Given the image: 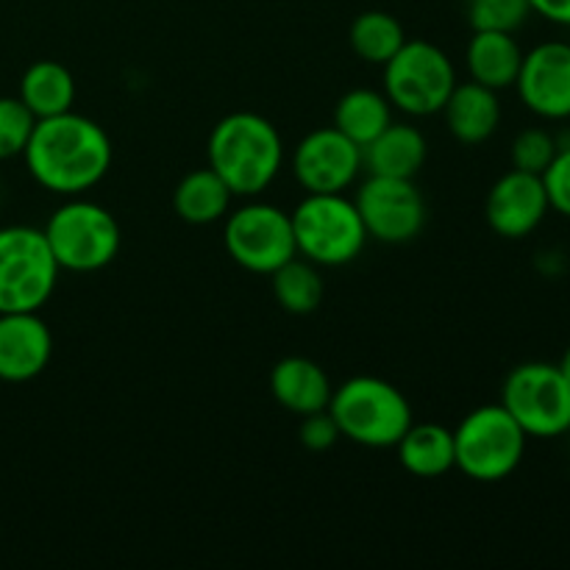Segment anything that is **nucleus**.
Listing matches in <instances>:
<instances>
[{
	"mask_svg": "<svg viewBox=\"0 0 570 570\" xmlns=\"http://www.w3.org/2000/svg\"><path fill=\"white\" fill-rule=\"evenodd\" d=\"M406 473L438 479L454 468V432L440 423H412L395 445Z\"/></svg>",
	"mask_w": 570,
	"mask_h": 570,
	"instance_id": "4be33fe9",
	"label": "nucleus"
},
{
	"mask_svg": "<svg viewBox=\"0 0 570 570\" xmlns=\"http://www.w3.org/2000/svg\"><path fill=\"white\" fill-rule=\"evenodd\" d=\"M527 443V432L504 406H476L454 429V468L473 482H504L523 462Z\"/></svg>",
	"mask_w": 570,
	"mask_h": 570,
	"instance_id": "39448f33",
	"label": "nucleus"
},
{
	"mask_svg": "<svg viewBox=\"0 0 570 570\" xmlns=\"http://www.w3.org/2000/svg\"><path fill=\"white\" fill-rule=\"evenodd\" d=\"M53 354V334L37 312H0V382L37 379Z\"/></svg>",
	"mask_w": 570,
	"mask_h": 570,
	"instance_id": "2eb2a0df",
	"label": "nucleus"
},
{
	"mask_svg": "<svg viewBox=\"0 0 570 570\" xmlns=\"http://www.w3.org/2000/svg\"><path fill=\"white\" fill-rule=\"evenodd\" d=\"M515 89L521 104L543 120L570 117V45L551 39L523 53Z\"/></svg>",
	"mask_w": 570,
	"mask_h": 570,
	"instance_id": "ddd939ff",
	"label": "nucleus"
},
{
	"mask_svg": "<svg viewBox=\"0 0 570 570\" xmlns=\"http://www.w3.org/2000/svg\"><path fill=\"white\" fill-rule=\"evenodd\" d=\"M351 50L367 65H384L406 42L404 26L387 11H362L348 31Z\"/></svg>",
	"mask_w": 570,
	"mask_h": 570,
	"instance_id": "b1692460",
	"label": "nucleus"
},
{
	"mask_svg": "<svg viewBox=\"0 0 570 570\" xmlns=\"http://www.w3.org/2000/svg\"><path fill=\"white\" fill-rule=\"evenodd\" d=\"M289 165L306 193H345L365 170L360 145L334 126L306 134L295 145Z\"/></svg>",
	"mask_w": 570,
	"mask_h": 570,
	"instance_id": "f8f14e48",
	"label": "nucleus"
},
{
	"mask_svg": "<svg viewBox=\"0 0 570 570\" xmlns=\"http://www.w3.org/2000/svg\"><path fill=\"white\" fill-rule=\"evenodd\" d=\"M367 237L384 245L412 243L426 226V200L412 178L371 176L354 198Z\"/></svg>",
	"mask_w": 570,
	"mask_h": 570,
	"instance_id": "9b49d317",
	"label": "nucleus"
},
{
	"mask_svg": "<svg viewBox=\"0 0 570 570\" xmlns=\"http://www.w3.org/2000/svg\"><path fill=\"white\" fill-rule=\"evenodd\" d=\"M37 117L20 98H0V161L22 156Z\"/></svg>",
	"mask_w": 570,
	"mask_h": 570,
	"instance_id": "cd10ccee",
	"label": "nucleus"
},
{
	"mask_svg": "<svg viewBox=\"0 0 570 570\" xmlns=\"http://www.w3.org/2000/svg\"><path fill=\"white\" fill-rule=\"evenodd\" d=\"M529 6L554 26H570V0H529Z\"/></svg>",
	"mask_w": 570,
	"mask_h": 570,
	"instance_id": "7c9ffc66",
	"label": "nucleus"
},
{
	"mask_svg": "<svg viewBox=\"0 0 570 570\" xmlns=\"http://www.w3.org/2000/svg\"><path fill=\"white\" fill-rule=\"evenodd\" d=\"M273 278V295H276L278 306L289 315H309L323 304V278L317 273V265L309 259H289L287 265L271 273Z\"/></svg>",
	"mask_w": 570,
	"mask_h": 570,
	"instance_id": "393cba45",
	"label": "nucleus"
},
{
	"mask_svg": "<svg viewBox=\"0 0 570 570\" xmlns=\"http://www.w3.org/2000/svg\"><path fill=\"white\" fill-rule=\"evenodd\" d=\"M521 61L523 50L510 31H473L465 50L471 81L495 89V92L515 87Z\"/></svg>",
	"mask_w": 570,
	"mask_h": 570,
	"instance_id": "6ab92c4d",
	"label": "nucleus"
},
{
	"mask_svg": "<svg viewBox=\"0 0 570 570\" xmlns=\"http://www.w3.org/2000/svg\"><path fill=\"white\" fill-rule=\"evenodd\" d=\"M501 406L527 438L551 440L570 432V382L560 365L523 362L512 367L501 387Z\"/></svg>",
	"mask_w": 570,
	"mask_h": 570,
	"instance_id": "1a4fd4ad",
	"label": "nucleus"
},
{
	"mask_svg": "<svg viewBox=\"0 0 570 570\" xmlns=\"http://www.w3.org/2000/svg\"><path fill=\"white\" fill-rule=\"evenodd\" d=\"M560 371L566 373V379L570 382V345H568V351L562 354V360H560Z\"/></svg>",
	"mask_w": 570,
	"mask_h": 570,
	"instance_id": "2f4dec72",
	"label": "nucleus"
},
{
	"mask_svg": "<svg viewBox=\"0 0 570 570\" xmlns=\"http://www.w3.org/2000/svg\"><path fill=\"white\" fill-rule=\"evenodd\" d=\"M22 159L39 187L56 195H78L106 178L111 167V139L104 126L70 109L37 120Z\"/></svg>",
	"mask_w": 570,
	"mask_h": 570,
	"instance_id": "f257e3e1",
	"label": "nucleus"
},
{
	"mask_svg": "<svg viewBox=\"0 0 570 570\" xmlns=\"http://www.w3.org/2000/svg\"><path fill=\"white\" fill-rule=\"evenodd\" d=\"M532 14L529 0H468V20L473 31L515 33Z\"/></svg>",
	"mask_w": 570,
	"mask_h": 570,
	"instance_id": "a878e982",
	"label": "nucleus"
},
{
	"mask_svg": "<svg viewBox=\"0 0 570 570\" xmlns=\"http://www.w3.org/2000/svg\"><path fill=\"white\" fill-rule=\"evenodd\" d=\"M557 150H560V145H557L554 134L546 131V128H527L512 142L510 159L515 170L543 176L546 167L554 161Z\"/></svg>",
	"mask_w": 570,
	"mask_h": 570,
	"instance_id": "bb28decb",
	"label": "nucleus"
},
{
	"mask_svg": "<svg viewBox=\"0 0 570 570\" xmlns=\"http://www.w3.org/2000/svg\"><path fill=\"white\" fill-rule=\"evenodd\" d=\"M340 434L365 449H395L412 426V406L395 384L379 376H354L340 384L326 406Z\"/></svg>",
	"mask_w": 570,
	"mask_h": 570,
	"instance_id": "7ed1b4c3",
	"label": "nucleus"
},
{
	"mask_svg": "<svg viewBox=\"0 0 570 570\" xmlns=\"http://www.w3.org/2000/svg\"><path fill=\"white\" fill-rule=\"evenodd\" d=\"M20 100L37 120L65 115L76 104V78L61 61H33L20 78Z\"/></svg>",
	"mask_w": 570,
	"mask_h": 570,
	"instance_id": "412c9836",
	"label": "nucleus"
},
{
	"mask_svg": "<svg viewBox=\"0 0 570 570\" xmlns=\"http://www.w3.org/2000/svg\"><path fill=\"white\" fill-rule=\"evenodd\" d=\"M42 232L61 271H104L120 254V226L115 215L95 200H67L48 217Z\"/></svg>",
	"mask_w": 570,
	"mask_h": 570,
	"instance_id": "423d86ee",
	"label": "nucleus"
},
{
	"mask_svg": "<svg viewBox=\"0 0 570 570\" xmlns=\"http://www.w3.org/2000/svg\"><path fill=\"white\" fill-rule=\"evenodd\" d=\"M289 220L295 248L317 267L351 265L371 239L354 198L345 193H306Z\"/></svg>",
	"mask_w": 570,
	"mask_h": 570,
	"instance_id": "20e7f679",
	"label": "nucleus"
},
{
	"mask_svg": "<svg viewBox=\"0 0 570 570\" xmlns=\"http://www.w3.org/2000/svg\"><path fill=\"white\" fill-rule=\"evenodd\" d=\"M426 137L410 122H390L373 142L362 148V161L371 176L415 178L426 161Z\"/></svg>",
	"mask_w": 570,
	"mask_h": 570,
	"instance_id": "a211bd4d",
	"label": "nucleus"
},
{
	"mask_svg": "<svg viewBox=\"0 0 570 570\" xmlns=\"http://www.w3.org/2000/svg\"><path fill=\"white\" fill-rule=\"evenodd\" d=\"M382 67L384 95L393 109L412 117L440 115L456 87L454 61L426 39H406L399 53Z\"/></svg>",
	"mask_w": 570,
	"mask_h": 570,
	"instance_id": "0eeeda50",
	"label": "nucleus"
},
{
	"mask_svg": "<svg viewBox=\"0 0 570 570\" xmlns=\"http://www.w3.org/2000/svg\"><path fill=\"white\" fill-rule=\"evenodd\" d=\"M393 122V104L376 89H351L334 106V128L354 139L360 148L379 137Z\"/></svg>",
	"mask_w": 570,
	"mask_h": 570,
	"instance_id": "5701e85b",
	"label": "nucleus"
},
{
	"mask_svg": "<svg viewBox=\"0 0 570 570\" xmlns=\"http://www.w3.org/2000/svg\"><path fill=\"white\" fill-rule=\"evenodd\" d=\"M223 220H226L223 243H226L228 256L243 271L271 276L298 256L293 220L278 206L265 204V200H248L237 209H228Z\"/></svg>",
	"mask_w": 570,
	"mask_h": 570,
	"instance_id": "9d476101",
	"label": "nucleus"
},
{
	"mask_svg": "<svg viewBox=\"0 0 570 570\" xmlns=\"http://www.w3.org/2000/svg\"><path fill=\"white\" fill-rule=\"evenodd\" d=\"M445 126L451 137L462 145H482L499 131L501 100L499 92L476 81H456L454 92L443 106Z\"/></svg>",
	"mask_w": 570,
	"mask_h": 570,
	"instance_id": "dca6fc26",
	"label": "nucleus"
},
{
	"mask_svg": "<svg viewBox=\"0 0 570 570\" xmlns=\"http://www.w3.org/2000/svg\"><path fill=\"white\" fill-rule=\"evenodd\" d=\"M271 393L278 401V406L304 417L326 410L334 387L328 373L317 362L306 360V356H287L273 367Z\"/></svg>",
	"mask_w": 570,
	"mask_h": 570,
	"instance_id": "f3484780",
	"label": "nucleus"
},
{
	"mask_svg": "<svg viewBox=\"0 0 570 570\" xmlns=\"http://www.w3.org/2000/svg\"><path fill=\"white\" fill-rule=\"evenodd\" d=\"M234 193L212 167L187 173L173 193V209L189 226H212L232 209Z\"/></svg>",
	"mask_w": 570,
	"mask_h": 570,
	"instance_id": "aec40b11",
	"label": "nucleus"
},
{
	"mask_svg": "<svg viewBox=\"0 0 570 570\" xmlns=\"http://www.w3.org/2000/svg\"><path fill=\"white\" fill-rule=\"evenodd\" d=\"M209 167L239 198H254L276 181L284 165V142L278 128L256 111L226 115L206 142Z\"/></svg>",
	"mask_w": 570,
	"mask_h": 570,
	"instance_id": "f03ea898",
	"label": "nucleus"
},
{
	"mask_svg": "<svg viewBox=\"0 0 570 570\" xmlns=\"http://www.w3.org/2000/svg\"><path fill=\"white\" fill-rule=\"evenodd\" d=\"M546 195H549L551 209L570 217V148L557 150L554 161L543 173Z\"/></svg>",
	"mask_w": 570,
	"mask_h": 570,
	"instance_id": "c85d7f7f",
	"label": "nucleus"
},
{
	"mask_svg": "<svg viewBox=\"0 0 570 570\" xmlns=\"http://www.w3.org/2000/svg\"><path fill=\"white\" fill-rule=\"evenodd\" d=\"M298 438L309 451H328L340 438H343V434H340L332 412L321 410V412H312V415L301 417Z\"/></svg>",
	"mask_w": 570,
	"mask_h": 570,
	"instance_id": "c756f323",
	"label": "nucleus"
},
{
	"mask_svg": "<svg viewBox=\"0 0 570 570\" xmlns=\"http://www.w3.org/2000/svg\"><path fill=\"white\" fill-rule=\"evenodd\" d=\"M549 212L551 204L546 195L543 176L515 170V167L490 187L488 200H484L488 226L504 239L529 237L532 232H538Z\"/></svg>",
	"mask_w": 570,
	"mask_h": 570,
	"instance_id": "4468645a",
	"label": "nucleus"
},
{
	"mask_svg": "<svg viewBox=\"0 0 570 570\" xmlns=\"http://www.w3.org/2000/svg\"><path fill=\"white\" fill-rule=\"evenodd\" d=\"M42 228H0V312H39L59 284Z\"/></svg>",
	"mask_w": 570,
	"mask_h": 570,
	"instance_id": "6e6552de",
	"label": "nucleus"
}]
</instances>
